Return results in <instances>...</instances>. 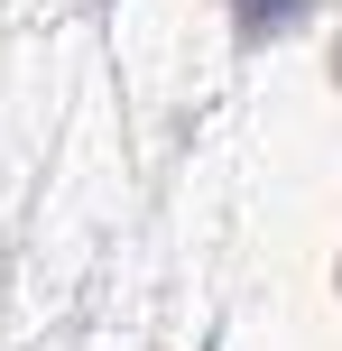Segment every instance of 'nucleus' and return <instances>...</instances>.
<instances>
[{
  "instance_id": "1",
  "label": "nucleus",
  "mask_w": 342,
  "mask_h": 351,
  "mask_svg": "<svg viewBox=\"0 0 342 351\" xmlns=\"http://www.w3.org/2000/svg\"><path fill=\"white\" fill-rule=\"evenodd\" d=\"M232 19H241V37H278L306 19V0H232Z\"/></svg>"
}]
</instances>
